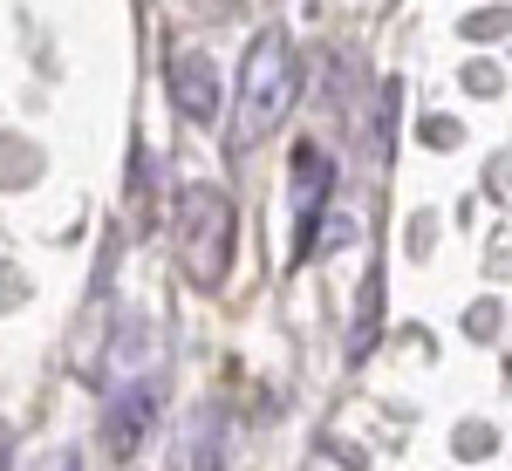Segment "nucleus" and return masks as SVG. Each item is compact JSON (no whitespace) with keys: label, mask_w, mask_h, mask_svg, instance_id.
I'll return each mask as SVG.
<instances>
[{"label":"nucleus","mask_w":512,"mask_h":471,"mask_svg":"<svg viewBox=\"0 0 512 471\" xmlns=\"http://www.w3.org/2000/svg\"><path fill=\"white\" fill-rule=\"evenodd\" d=\"M294 185H301V239H308V226H315V212H321V198H328V151L301 144V151H294Z\"/></svg>","instance_id":"nucleus-5"},{"label":"nucleus","mask_w":512,"mask_h":471,"mask_svg":"<svg viewBox=\"0 0 512 471\" xmlns=\"http://www.w3.org/2000/svg\"><path fill=\"white\" fill-rule=\"evenodd\" d=\"M287 103H294V48H287L280 28H267L246 48V69H239V110H233L239 151H253L260 137H274Z\"/></svg>","instance_id":"nucleus-1"},{"label":"nucleus","mask_w":512,"mask_h":471,"mask_svg":"<svg viewBox=\"0 0 512 471\" xmlns=\"http://www.w3.org/2000/svg\"><path fill=\"white\" fill-rule=\"evenodd\" d=\"M151 437V390H123L103 417V451L110 458H137V444Z\"/></svg>","instance_id":"nucleus-4"},{"label":"nucleus","mask_w":512,"mask_h":471,"mask_svg":"<svg viewBox=\"0 0 512 471\" xmlns=\"http://www.w3.org/2000/svg\"><path fill=\"white\" fill-rule=\"evenodd\" d=\"M233 239H239L233 198L219 192V185H185V198H178V253H185V274L198 287H219L226 280Z\"/></svg>","instance_id":"nucleus-2"},{"label":"nucleus","mask_w":512,"mask_h":471,"mask_svg":"<svg viewBox=\"0 0 512 471\" xmlns=\"http://www.w3.org/2000/svg\"><path fill=\"white\" fill-rule=\"evenodd\" d=\"M171 103H178L185 123L219 117V69H212V55H198V48H178L171 55Z\"/></svg>","instance_id":"nucleus-3"}]
</instances>
